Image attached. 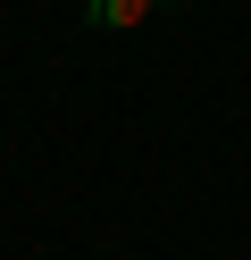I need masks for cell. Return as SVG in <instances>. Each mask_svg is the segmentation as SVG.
Listing matches in <instances>:
<instances>
[{
    "label": "cell",
    "mask_w": 251,
    "mask_h": 260,
    "mask_svg": "<svg viewBox=\"0 0 251 260\" xmlns=\"http://www.w3.org/2000/svg\"><path fill=\"white\" fill-rule=\"evenodd\" d=\"M151 9H159V0H84V17H92V25H117V34H126V25H142Z\"/></svg>",
    "instance_id": "cell-1"
}]
</instances>
